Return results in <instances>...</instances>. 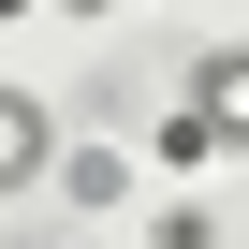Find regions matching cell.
Masks as SVG:
<instances>
[{"label":"cell","instance_id":"6da1fadb","mask_svg":"<svg viewBox=\"0 0 249 249\" xmlns=\"http://www.w3.org/2000/svg\"><path fill=\"white\" fill-rule=\"evenodd\" d=\"M234 132H249V44H191L176 59V103L147 117V161L161 176H220Z\"/></svg>","mask_w":249,"mask_h":249},{"label":"cell","instance_id":"7a4b0ae2","mask_svg":"<svg viewBox=\"0 0 249 249\" xmlns=\"http://www.w3.org/2000/svg\"><path fill=\"white\" fill-rule=\"evenodd\" d=\"M44 176H59V191H73L88 220H117V205H132V191H147V161H132V147H59Z\"/></svg>","mask_w":249,"mask_h":249},{"label":"cell","instance_id":"3957f363","mask_svg":"<svg viewBox=\"0 0 249 249\" xmlns=\"http://www.w3.org/2000/svg\"><path fill=\"white\" fill-rule=\"evenodd\" d=\"M59 161V117H44V88H0V191H30Z\"/></svg>","mask_w":249,"mask_h":249},{"label":"cell","instance_id":"277c9868","mask_svg":"<svg viewBox=\"0 0 249 249\" xmlns=\"http://www.w3.org/2000/svg\"><path fill=\"white\" fill-rule=\"evenodd\" d=\"M147 249H220V205H205V191H176V205H147Z\"/></svg>","mask_w":249,"mask_h":249}]
</instances>
